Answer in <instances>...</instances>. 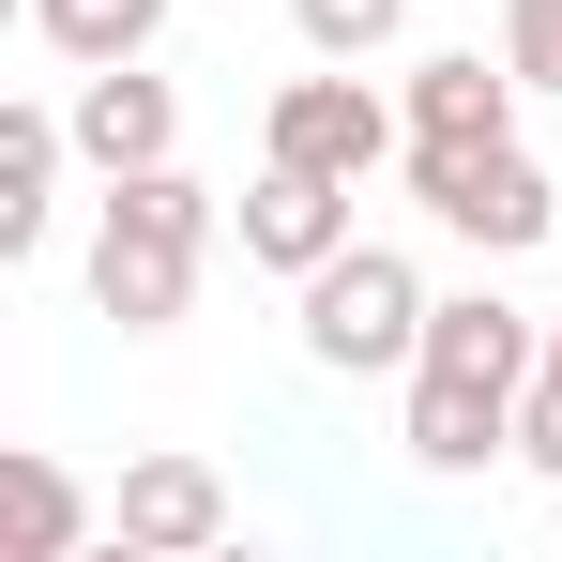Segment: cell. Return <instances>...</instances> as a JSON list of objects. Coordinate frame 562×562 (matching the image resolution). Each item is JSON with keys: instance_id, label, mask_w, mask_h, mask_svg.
<instances>
[{"instance_id": "1", "label": "cell", "mask_w": 562, "mask_h": 562, "mask_svg": "<svg viewBox=\"0 0 562 562\" xmlns=\"http://www.w3.org/2000/svg\"><path fill=\"white\" fill-rule=\"evenodd\" d=\"M198 244H213V183L122 168V183H106V228H92V304L122 319V335H168L183 289H198Z\"/></svg>"}, {"instance_id": "2", "label": "cell", "mask_w": 562, "mask_h": 562, "mask_svg": "<svg viewBox=\"0 0 562 562\" xmlns=\"http://www.w3.org/2000/svg\"><path fill=\"white\" fill-rule=\"evenodd\" d=\"M304 350H319L335 380L426 366V274H411L395 244H335V259L304 274Z\"/></svg>"}, {"instance_id": "3", "label": "cell", "mask_w": 562, "mask_h": 562, "mask_svg": "<svg viewBox=\"0 0 562 562\" xmlns=\"http://www.w3.org/2000/svg\"><path fill=\"white\" fill-rule=\"evenodd\" d=\"M411 198L457 228V244H486V259H517V244H548L562 228V183L517 153V137H471V153H411Z\"/></svg>"}, {"instance_id": "4", "label": "cell", "mask_w": 562, "mask_h": 562, "mask_svg": "<svg viewBox=\"0 0 562 562\" xmlns=\"http://www.w3.org/2000/svg\"><path fill=\"white\" fill-rule=\"evenodd\" d=\"M274 153H289V168H335V183H366L380 153H395V106H380L366 77H289V92H274Z\"/></svg>"}, {"instance_id": "5", "label": "cell", "mask_w": 562, "mask_h": 562, "mask_svg": "<svg viewBox=\"0 0 562 562\" xmlns=\"http://www.w3.org/2000/svg\"><path fill=\"white\" fill-rule=\"evenodd\" d=\"M548 366V335L502 304V289H457V304H426V380H471V395H532Z\"/></svg>"}, {"instance_id": "6", "label": "cell", "mask_w": 562, "mask_h": 562, "mask_svg": "<svg viewBox=\"0 0 562 562\" xmlns=\"http://www.w3.org/2000/svg\"><path fill=\"white\" fill-rule=\"evenodd\" d=\"M168 137H183V92H168V77L77 61V153H92L106 183H122V168H168Z\"/></svg>"}, {"instance_id": "7", "label": "cell", "mask_w": 562, "mask_h": 562, "mask_svg": "<svg viewBox=\"0 0 562 562\" xmlns=\"http://www.w3.org/2000/svg\"><path fill=\"white\" fill-rule=\"evenodd\" d=\"M335 244H350V183L274 153V168H259V198H244V259H259V274H319Z\"/></svg>"}, {"instance_id": "8", "label": "cell", "mask_w": 562, "mask_h": 562, "mask_svg": "<svg viewBox=\"0 0 562 562\" xmlns=\"http://www.w3.org/2000/svg\"><path fill=\"white\" fill-rule=\"evenodd\" d=\"M106 532L153 562H198L213 532H228V486H213V457H137L122 471V502H106Z\"/></svg>"}, {"instance_id": "9", "label": "cell", "mask_w": 562, "mask_h": 562, "mask_svg": "<svg viewBox=\"0 0 562 562\" xmlns=\"http://www.w3.org/2000/svg\"><path fill=\"white\" fill-rule=\"evenodd\" d=\"M517 92H532V77H517V61H502V77H486V61H426V77H411V153H471V137H517Z\"/></svg>"}, {"instance_id": "10", "label": "cell", "mask_w": 562, "mask_h": 562, "mask_svg": "<svg viewBox=\"0 0 562 562\" xmlns=\"http://www.w3.org/2000/svg\"><path fill=\"white\" fill-rule=\"evenodd\" d=\"M502 441H517V395H471V380L411 366V457H426V471H486Z\"/></svg>"}, {"instance_id": "11", "label": "cell", "mask_w": 562, "mask_h": 562, "mask_svg": "<svg viewBox=\"0 0 562 562\" xmlns=\"http://www.w3.org/2000/svg\"><path fill=\"white\" fill-rule=\"evenodd\" d=\"M0 532H15V562H77V548H92L77 471H61V457H0Z\"/></svg>"}, {"instance_id": "12", "label": "cell", "mask_w": 562, "mask_h": 562, "mask_svg": "<svg viewBox=\"0 0 562 562\" xmlns=\"http://www.w3.org/2000/svg\"><path fill=\"white\" fill-rule=\"evenodd\" d=\"M61 137H77V122H46V106H15V122H0V259H31V244H46V183H61Z\"/></svg>"}, {"instance_id": "13", "label": "cell", "mask_w": 562, "mask_h": 562, "mask_svg": "<svg viewBox=\"0 0 562 562\" xmlns=\"http://www.w3.org/2000/svg\"><path fill=\"white\" fill-rule=\"evenodd\" d=\"M31 15H46L61 61H137V46L168 31V0H31Z\"/></svg>"}, {"instance_id": "14", "label": "cell", "mask_w": 562, "mask_h": 562, "mask_svg": "<svg viewBox=\"0 0 562 562\" xmlns=\"http://www.w3.org/2000/svg\"><path fill=\"white\" fill-rule=\"evenodd\" d=\"M289 15H304V46H319V61H366V46L411 31V0H289Z\"/></svg>"}, {"instance_id": "15", "label": "cell", "mask_w": 562, "mask_h": 562, "mask_svg": "<svg viewBox=\"0 0 562 562\" xmlns=\"http://www.w3.org/2000/svg\"><path fill=\"white\" fill-rule=\"evenodd\" d=\"M502 61L532 92H562V0H502Z\"/></svg>"}, {"instance_id": "16", "label": "cell", "mask_w": 562, "mask_h": 562, "mask_svg": "<svg viewBox=\"0 0 562 562\" xmlns=\"http://www.w3.org/2000/svg\"><path fill=\"white\" fill-rule=\"evenodd\" d=\"M517 457L562 486V366H532V395H517Z\"/></svg>"}, {"instance_id": "17", "label": "cell", "mask_w": 562, "mask_h": 562, "mask_svg": "<svg viewBox=\"0 0 562 562\" xmlns=\"http://www.w3.org/2000/svg\"><path fill=\"white\" fill-rule=\"evenodd\" d=\"M548 366H562V319H548Z\"/></svg>"}]
</instances>
